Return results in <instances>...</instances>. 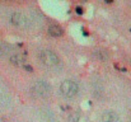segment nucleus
Here are the masks:
<instances>
[{
    "label": "nucleus",
    "mask_w": 131,
    "mask_h": 122,
    "mask_svg": "<svg viewBox=\"0 0 131 122\" xmlns=\"http://www.w3.org/2000/svg\"><path fill=\"white\" fill-rule=\"evenodd\" d=\"M40 61L45 68L53 70V71H60L62 70V61L60 59V56L53 52L52 50H42L38 53Z\"/></svg>",
    "instance_id": "obj_1"
},
{
    "label": "nucleus",
    "mask_w": 131,
    "mask_h": 122,
    "mask_svg": "<svg viewBox=\"0 0 131 122\" xmlns=\"http://www.w3.org/2000/svg\"><path fill=\"white\" fill-rule=\"evenodd\" d=\"M79 84L74 80H70V79H66L61 83L60 85V93L64 98L66 99H73L75 98L78 94H79Z\"/></svg>",
    "instance_id": "obj_2"
},
{
    "label": "nucleus",
    "mask_w": 131,
    "mask_h": 122,
    "mask_svg": "<svg viewBox=\"0 0 131 122\" xmlns=\"http://www.w3.org/2000/svg\"><path fill=\"white\" fill-rule=\"evenodd\" d=\"M32 92L35 95H37L40 98H46L51 94L52 88H51L50 83H47L46 80H37L32 85Z\"/></svg>",
    "instance_id": "obj_3"
},
{
    "label": "nucleus",
    "mask_w": 131,
    "mask_h": 122,
    "mask_svg": "<svg viewBox=\"0 0 131 122\" xmlns=\"http://www.w3.org/2000/svg\"><path fill=\"white\" fill-rule=\"evenodd\" d=\"M10 23L15 27H19V28H26L28 27L29 24V19L26 14L20 13V12H14L12 13L10 15Z\"/></svg>",
    "instance_id": "obj_4"
},
{
    "label": "nucleus",
    "mask_w": 131,
    "mask_h": 122,
    "mask_svg": "<svg viewBox=\"0 0 131 122\" xmlns=\"http://www.w3.org/2000/svg\"><path fill=\"white\" fill-rule=\"evenodd\" d=\"M101 121L102 122H117L118 121V116H117V113L115 111L107 109V111H103L102 112Z\"/></svg>",
    "instance_id": "obj_5"
},
{
    "label": "nucleus",
    "mask_w": 131,
    "mask_h": 122,
    "mask_svg": "<svg viewBox=\"0 0 131 122\" xmlns=\"http://www.w3.org/2000/svg\"><path fill=\"white\" fill-rule=\"evenodd\" d=\"M47 32H48V35H50L51 37H55V38H57V37H61V36L64 35V31H62V28H61L60 26H57V24H51V26L48 27Z\"/></svg>",
    "instance_id": "obj_6"
},
{
    "label": "nucleus",
    "mask_w": 131,
    "mask_h": 122,
    "mask_svg": "<svg viewBox=\"0 0 131 122\" xmlns=\"http://www.w3.org/2000/svg\"><path fill=\"white\" fill-rule=\"evenodd\" d=\"M93 55H94V57H95L98 61H102V62H106V61L110 59L108 53H107L106 51H103V50H94V51H93Z\"/></svg>",
    "instance_id": "obj_7"
},
{
    "label": "nucleus",
    "mask_w": 131,
    "mask_h": 122,
    "mask_svg": "<svg viewBox=\"0 0 131 122\" xmlns=\"http://www.w3.org/2000/svg\"><path fill=\"white\" fill-rule=\"evenodd\" d=\"M9 60H10V62L13 65H17V66H22L23 65V59L20 56H18V55H12L9 57Z\"/></svg>",
    "instance_id": "obj_8"
},
{
    "label": "nucleus",
    "mask_w": 131,
    "mask_h": 122,
    "mask_svg": "<svg viewBox=\"0 0 131 122\" xmlns=\"http://www.w3.org/2000/svg\"><path fill=\"white\" fill-rule=\"evenodd\" d=\"M68 120H69V122H79V120H80L79 113H78V112H71V113L68 116Z\"/></svg>",
    "instance_id": "obj_9"
},
{
    "label": "nucleus",
    "mask_w": 131,
    "mask_h": 122,
    "mask_svg": "<svg viewBox=\"0 0 131 122\" xmlns=\"http://www.w3.org/2000/svg\"><path fill=\"white\" fill-rule=\"evenodd\" d=\"M6 47H5V45H3V43H0V53H6Z\"/></svg>",
    "instance_id": "obj_10"
},
{
    "label": "nucleus",
    "mask_w": 131,
    "mask_h": 122,
    "mask_svg": "<svg viewBox=\"0 0 131 122\" xmlns=\"http://www.w3.org/2000/svg\"><path fill=\"white\" fill-rule=\"evenodd\" d=\"M75 12H77V14H83V8H80V6H77Z\"/></svg>",
    "instance_id": "obj_11"
},
{
    "label": "nucleus",
    "mask_w": 131,
    "mask_h": 122,
    "mask_svg": "<svg viewBox=\"0 0 131 122\" xmlns=\"http://www.w3.org/2000/svg\"><path fill=\"white\" fill-rule=\"evenodd\" d=\"M24 69H26V70H28L29 73H32V71H33V69H32V66H31V65H24Z\"/></svg>",
    "instance_id": "obj_12"
},
{
    "label": "nucleus",
    "mask_w": 131,
    "mask_h": 122,
    "mask_svg": "<svg viewBox=\"0 0 131 122\" xmlns=\"http://www.w3.org/2000/svg\"><path fill=\"white\" fill-rule=\"evenodd\" d=\"M107 4H111V3H113V0H104Z\"/></svg>",
    "instance_id": "obj_13"
},
{
    "label": "nucleus",
    "mask_w": 131,
    "mask_h": 122,
    "mask_svg": "<svg viewBox=\"0 0 131 122\" xmlns=\"http://www.w3.org/2000/svg\"><path fill=\"white\" fill-rule=\"evenodd\" d=\"M5 1H10V0H5Z\"/></svg>",
    "instance_id": "obj_14"
},
{
    "label": "nucleus",
    "mask_w": 131,
    "mask_h": 122,
    "mask_svg": "<svg viewBox=\"0 0 131 122\" xmlns=\"http://www.w3.org/2000/svg\"><path fill=\"white\" fill-rule=\"evenodd\" d=\"M130 122H131V121H130Z\"/></svg>",
    "instance_id": "obj_15"
}]
</instances>
